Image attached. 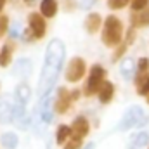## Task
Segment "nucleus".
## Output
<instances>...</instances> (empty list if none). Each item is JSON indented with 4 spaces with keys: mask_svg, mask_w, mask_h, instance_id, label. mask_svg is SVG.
<instances>
[{
    "mask_svg": "<svg viewBox=\"0 0 149 149\" xmlns=\"http://www.w3.org/2000/svg\"><path fill=\"white\" fill-rule=\"evenodd\" d=\"M125 31H127V26H125L123 19H121L118 14L109 12L108 16H104V23H102L101 33H99L101 43H102L106 49L113 50V49H116V47L123 42Z\"/></svg>",
    "mask_w": 149,
    "mask_h": 149,
    "instance_id": "f257e3e1",
    "label": "nucleus"
},
{
    "mask_svg": "<svg viewBox=\"0 0 149 149\" xmlns=\"http://www.w3.org/2000/svg\"><path fill=\"white\" fill-rule=\"evenodd\" d=\"M108 80V70L106 66H102L101 63H94L88 66V73L83 80V87H81V95L83 97H95L99 88L102 87V83Z\"/></svg>",
    "mask_w": 149,
    "mask_h": 149,
    "instance_id": "f03ea898",
    "label": "nucleus"
},
{
    "mask_svg": "<svg viewBox=\"0 0 149 149\" xmlns=\"http://www.w3.org/2000/svg\"><path fill=\"white\" fill-rule=\"evenodd\" d=\"M47 31H49V21L38 10H30L26 16L23 40L24 42H40L47 37Z\"/></svg>",
    "mask_w": 149,
    "mask_h": 149,
    "instance_id": "7ed1b4c3",
    "label": "nucleus"
},
{
    "mask_svg": "<svg viewBox=\"0 0 149 149\" xmlns=\"http://www.w3.org/2000/svg\"><path fill=\"white\" fill-rule=\"evenodd\" d=\"M81 97V88H66V87H59L52 102V113L56 114H66L71 111L74 102H78V99Z\"/></svg>",
    "mask_w": 149,
    "mask_h": 149,
    "instance_id": "20e7f679",
    "label": "nucleus"
},
{
    "mask_svg": "<svg viewBox=\"0 0 149 149\" xmlns=\"http://www.w3.org/2000/svg\"><path fill=\"white\" fill-rule=\"evenodd\" d=\"M87 73H88L87 59L81 56H73V57H70V61L64 68V81L70 85H78L80 81L85 80Z\"/></svg>",
    "mask_w": 149,
    "mask_h": 149,
    "instance_id": "39448f33",
    "label": "nucleus"
},
{
    "mask_svg": "<svg viewBox=\"0 0 149 149\" xmlns=\"http://www.w3.org/2000/svg\"><path fill=\"white\" fill-rule=\"evenodd\" d=\"M61 57H63V50H54L50 49L49 50V56H47V63H45V70H43V78H42V90H47V87H50V83L54 81L56 73L61 66Z\"/></svg>",
    "mask_w": 149,
    "mask_h": 149,
    "instance_id": "423d86ee",
    "label": "nucleus"
},
{
    "mask_svg": "<svg viewBox=\"0 0 149 149\" xmlns=\"http://www.w3.org/2000/svg\"><path fill=\"white\" fill-rule=\"evenodd\" d=\"M137 35H139V33H137V30H135V28H132V26H128V28H127L125 37H123V42H121L116 49H113V50H111V61L114 63V64L125 59V56L128 54V50L132 49V45L137 42Z\"/></svg>",
    "mask_w": 149,
    "mask_h": 149,
    "instance_id": "0eeeda50",
    "label": "nucleus"
},
{
    "mask_svg": "<svg viewBox=\"0 0 149 149\" xmlns=\"http://www.w3.org/2000/svg\"><path fill=\"white\" fill-rule=\"evenodd\" d=\"M70 127H71V135L80 137V139H87V137L90 135V130H92L90 120H88L85 114H78V116H74L73 121L70 123Z\"/></svg>",
    "mask_w": 149,
    "mask_h": 149,
    "instance_id": "6e6552de",
    "label": "nucleus"
},
{
    "mask_svg": "<svg viewBox=\"0 0 149 149\" xmlns=\"http://www.w3.org/2000/svg\"><path fill=\"white\" fill-rule=\"evenodd\" d=\"M102 23H104V16L97 10H92L85 16L83 19V30L87 31V35H97L101 33V28H102Z\"/></svg>",
    "mask_w": 149,
    "mask_h": 149,
    "instance_id": "1a4fd4ad",
    "label": "nucleus"
},
{
    "mask_svg": "<svg viewBox=\"0 0 149 149\" xmlns=\"http://www.w3.org/2000/svg\"><path fill=\"white\" fill-rule=\"evenodd\" d=\"M16 40L9 38L0 45V68L7 70L9 66H12L14 63V56H16Z\"/></svg>",
    "mask_w": 149,
    "mask_h": 149,
    "instance_id": "9d476101",
    "label": "nucleus"
},
{
    "mask_svg": "<svg viewBox=\"0 0 149 149\" xmlns=\"http://www.w3.org/2000/svg\"><path fill=\"white\" fill-rule=\"evenodd\" d=\"M128 26L139 30H146L149 28V7L141 9V10H130L128 14Z\"/></svg>",
    "mask_w": 149,
    "mask_h": 149,
    "instance_id": "9b49d317",
    "label": "nucleus"
},
{
    "mask_svg": "<svg viewBox=\"0 0 149 149\" xmlns=\"http://www.w3.org/2000/svg\"><path fill=\"white\" fill-rule=\"evenodd\" d=\"M95 97H97L99 104H102V106L111 104L113 101H114V97H116V83L108 78V80L102 83V87L99 88V92H97Z\"/></svg>",
    "mask_w": 149,
    "mask_h": 149,
    "instance_id": "f8f14e48",
    "label": "nucleus"
},
{
    "mask_svg": "<svg viewBox=\"0 0 149 149\" xmlns=\"http://www.w3.org/2000/svg\"><path fill=\"white\" fill-rule=\"evenodd\" d=\"M132 83H134L135 94L144 99L149 92V71H134Z\"/></svg>",
    "mask_w": 149,
    "mask_h": 149,
    "instance_id": "ddd939ff",
    "label": "nucleus"
},
{
    "mask_svg": "<svg viewBox=\"0 0 149 149\" xmlns=\"http://www.w3.org/2000/svg\"><path fill=\"white\" fill-rule=\"evenodd\" d=\"M59 10H61V0H40V3H38V12L47 21L57 17Z\"/></svg>",
    "mask_w": 149,
    "mask_h": 149,
    "instance_id": "4468645a",
    "label": "nucleus"
},
{
    "mask_svg": "<svg viewBox=\"0 0 149 149\" xmlns=\"http://www.w3.org/2000/svg\"><path fill=\"white\" fill-rule=\"evenodd\" d=\"M70 137H71V127L68 123H59L56 128V144L63 148Z\"/></svg>",
    "mask_w": 149,
    "mask_h": 149,
    "instance_id": "2eb2a0df",
    "label": "nucleus"
},
{
    "mask_svg": "<svg viewBox=\"0 0 149 149\" xmlns=\"http://www.w3.org/2000/svg\"><path fill=\"white\" fill-rule=\"evenodd\" d=\"M0 146H2L3 149H17V146H19V139H17L16 134L5 132V134H2V137H0Z\"/></svg>",
    "mask_w": 149,
    "mask_h": 149,
    "instance_id": "dca6fc26",
    "label": "nucleus"
},
{
    "mask_svg": "<svg viewBox=\"0 0 149 149\" xmlns=\"http://www.w3.org/2000/svg\"><path fill=\"white\" fill-rule=\"evenodd\" d=\"M106 7L111 10V12H120V10H125L130 7V0H106Z\"/></svg>",
    "mask_w": 149,
    "mask_h": 149,
    "instance_id": "f3484780",
    "label": "nucleus"
},
{
    "mask_svg": "<svg viewBox=\"0 0 149 149\" xmlns=\"http://www.w3.org/2000/svg\"><path fill=\"white\" fill-rule=\"evenodd\" d=\"M12 120H14V116H12L10 106L0 102V123H2V125H7V123H10Z\"/></svg>",
    "mask_w": 149,
    "mask_h": 149,
    "instance_id": "a211bd4d",
    "label": "nucleus"
},
{
    "mask_svg": "<svg viewBox=\"0 0 149 149\" xmlns=\"http://www.w3.org/2000/svg\"><path fill=\"white\" fill-rule=\"evenodd\" d=\"M9 30H10V17L7 14H2L0 16V40H3L7 37Z\"/></svg>",
    "mask_w": 149,
    "mask_h": 149,
    "instance_id": "6ab92c4d",
    "label": "nucleus"
},
{
    "mask_svg": "<svg viewBox=\"0 0 149 149\" xmlns=\"http://www.w3.org/2000/svg\"><path fill=\"white\" fill-rule=\"evenodd\" d=\"M83 146H85V139H80V137L71 135L68 139V142L63 146V149H83Z\"/></svg>",
    "mask_w": 149,
    "mask_h": 149,
    "instance_id": "aec40b11",
    "label": "nucleus"
},
{
    "mask_svg": "<svg viewBox=\"0 0 149 149\" xmlns=\"http://www.w3.org/2000/svg\"><path fill=\"white\" fill-rule=\"evenodd\" d=\"M135 71H149V57L141 56L135 63Z\"/></svg>",
    "mask_w": 149,
    "mask_h": 149,
    "instance_id": "412c9836",
    "label": "nucleus"
},
{
    "mask_svg": "<svg viewBox=\"0 0 149 149\" xmlns=\"http://www.w3.org/2000/svg\"><path fill=\"white\" fill-rule=\"evenodd\" d=\"M149 7V0H130V10H141Z\"/></svg>",
    "mask_w": 149,
    "mask_h": 149,
    "instance_id": "4be33fe9",
    "label": "nucleus"
},
{
    "mask_svg": "<svg viewBox=\"0 0 149 149\" xmlns=\"http://www.w3.org/2000/svg\"><path fill=\"white\" fill-rule=\"evenodd\" d=\"M17 95H19V101H21V104H26V101H28V95H30V92H28V87L21 85V87L17 88Z\"/></svg>",
    "mask_w": 149,
    "mask_h": 149,
    "instance_id": "5701e85b",
    "label": "nucleus"
},
{
    "mask_svg": "<svg viewBox=\"0 0 149 149\" xmlns=\"http://www.w3.org/2000/svg\"><path fill=\"white\" fill-rule=\"evenodd\" d=\"M63 3H64V10H66V12L76 10V0H64Z\"/></svg>",
    "mask_w": 149,
    "mask_h": 149,
    "instance_id": "b1692460",
    "label": "nucleus"
},
{
    "mask_svg": "<svg viewBox=\"0 0 149 149\" xmlns=\"http://www.w3.org/2000/svg\"><path fill=\"white\" fill-rule=\"evenodd\" d=\"M9 2H10V0H0V16H2V14H5V9H7Z\"/></svg>",
    "mask_w": 149,
    "mask_h": 149,
    "instance_id": "393cba45",
    "label": "nucleus"
},
{
    "mask_svg": "<svg viewBox=\"0 0 149 149\" xmlns=\"http://www.w3.org/2000/svg\"><path fill=\"white\" fill-rule=\"evenodd\" d=\"M37 2H38V0H23V3H24L26 7H33Z\"/></svg>",
    "mask_w": 149,
    "mask_h": 149,
    "instance_id": "a878e982",
    "label": "nucleus"
},
{
    "mask_svg": "<svg viewBox=\"0 0 149 149\" xmlns=\"http://www.w3.org/2000/svg\"><path fill=\"white\" fill-rule=\"evenodd\" d=\"M144 101H146V104H148V106H149V92H148V95L144 97Z\"/></svg>",
    "mask_w": 149,
    "mask_h": 149,
    "instance_id": "bb28decb",
    "label": "nucleus"
},
{
    "mask_svg": "<svg viewBox=\"0 0 149 149\" xmlns=\"http://www.w3.org/2000/svg\"><path fill=\"white\" fill-rule=\"evenodd\" d=\"M0 87H2V83H0Z\"/></svg>",
    "mask_w": 149,
    "mask_h": 149,
    "instance_id": "cd10ccee",
    "label": "nucleus"
},
{
    "mask_svg": "<svg viewBox=\"0 0 149 149\" xmlns=\"http://www.w3.org/2000/svg\"><path fill=\"white\" fill-rule=\"evenodd\" d=\"M148 149H149V146H148Z\"/></svg>",
    "mask_w": 149,
    "mask_h": 149,
    "instance_id": "c85d7f7f",
    "label": "nucleus"
}]
</instances>
